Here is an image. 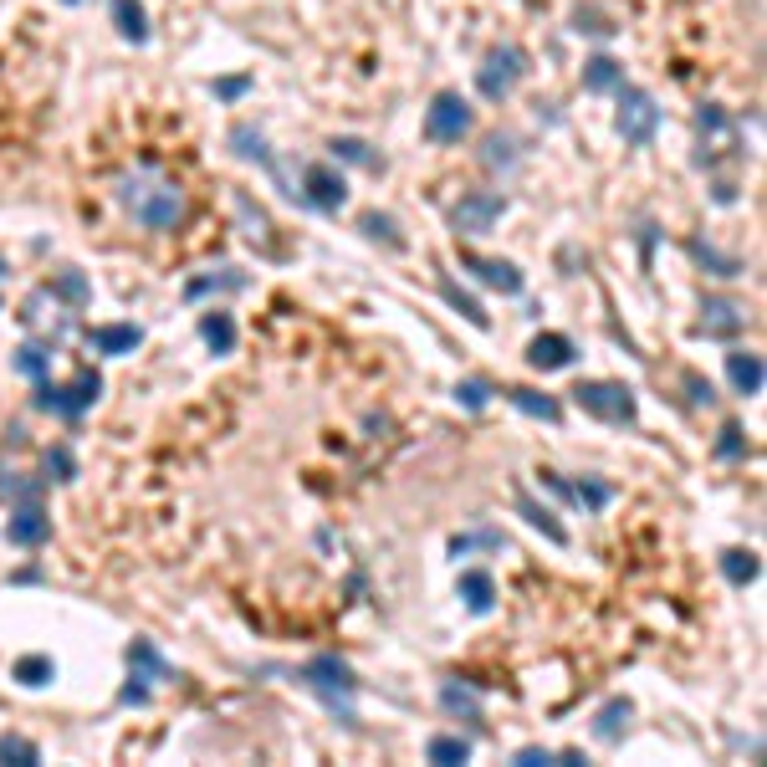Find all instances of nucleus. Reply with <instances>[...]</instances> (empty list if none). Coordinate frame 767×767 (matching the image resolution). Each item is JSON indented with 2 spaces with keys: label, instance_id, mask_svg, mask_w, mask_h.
Masks as SVG:
<instances>
[{
  "label": "nucleus",
  "instance_id": "1",
  "mask_svg": "<svg viewBox=\"0 0 767 767\" xmlns=\"http://www.w3.org/2000/svg\"><path fill=\"white\" fill-rule=\"evenodd\" d=\"M118 205L144 225V231H174L179 220L190 210V195L179 179H169L164 169H133L118 179Z\"/></svg>",
  "mask_w": 767,
  "mask_h": 767
},
{
  "label": "nucleus",
  "instance_id": "2",
  "mask_svg": "<svg viewBox=\"0 0 767 767\" xmlns=\"http://www.w3.org/2000/svg\"><path fill=\"white\" fill-rule=\"evenodd\" d=\"M103 394V379L93 369H82L72 384H52V379H36V410L47 415H62V420H77L82 410H93Z\"/></svg>",
  "mask_w": 767,
  "mask_h": 767
},
{
  "label": "nucleus",
  "instance_id": "3",
  "mask_svg": "<svg viewBox=\"0 0 767 767\" xmlns=\"http://www.w3.org/2000/svg\"><path fill=\"white\" fill-rule=\"evenodd\" d=\"M573 404L583 415H594L604 425H629L635 420V389L629 384H609V379H583L573 389Z\"/></svg>",
  "mask_w": 767,
  "mask_h": 767
},
{
  "label": "nucleus",
  "instance_id": "4",
  "mask_svg": "<svg viewBox=\"0 0 767 767\" xmlns=\"http://www.w3.org/2000/svg\"><path fill=\"white\" fill-rule=\"evenodd\" d=\"M619 93V113H614V123H619V139L624 144H650L655 139V123H660V108H655V98L645 93V87H614Z\"/></svg>",
  "mask_w": 767,
  "mask_h": 767
},
{
  "label": "nucleus",
  "instance_id": "5",
  "mask_svg": "<svg viewBox=\"0 0 767 767\" xmlns=\"http://www.w3.org/2000/svg\"><path fill=\"white\" fill-rule=\"evenodd\" d=\"M471 133V103L461 93H435L430 113H425V139L435 144H461Z\"/></svg>",
  "mask_w": 767,
  "mask_h": 767
},
{
  "label": "nucleus",
  "instance_id": "6",
  "mask_svg": "<svg viewBox=\"0 0 767 767\" xmlns=\"http://www.w3.org/2000/svg\"><path fill=\"white\" fill-rule=\"evenodd\" d=\"M522 62H527V57H522L517 47H496V52H486V62L476 67V87H481V98H491V103L512 98L517 77L527 72Z\"/></svg>",
  "mask_w": 767,
  "mask_h": 767
},
{
  "label": "nucleus",
  "instance_id": "7",
  "mask_svg": "<svg viewBox=\"0 0 767 767\" xmlns=\"http://www.w3.org/2000/svg\"><path fill=\"white\" fill-rule=\"evenodd\" d=\"M502 210H507V200L496 190H471V195H461L456 210H450V225H456V236H481L502 220Z\"/></svg>",
  "mask_w": 767,
  "mask_h": 767
},
{
  "label": "nucleus",
  "instance_id": "8",
  "mask_svg": "<svg viewBox=\"0 0 767 767\" xmlns=\"http://www.w3.org/2000/svg\"><path fill=\"white\" fill-rule=\"evenodd\" d=\"M297 200L302 205H312V210H343V200H348V185H343V174L333 169V164H307L302 169V190H297Z\"/></svg>",
  "mask_w": 767,
  "mask_h": 767
},
{
  "label": "nucleus",
  "instance_id": "9",
  "mask_svg": "<svg viewBox=\"0 0 767 767\" xmlns=\"http://www.w3.org/2000/svg\"><path fill=\"white\" fill-rule=\"evenodd\" d=\"M302 681H307L312 691H323V696L333 701V711H338V696L348 701V696L358 691V675H353L338 655H318V660H307V665H302Z\"/></svg>",
  "mask_w": 767,
  "mask_h": 767
},
{
  "label": "nucleus",
  "instance_id": "10",
  "mask_svg": "<svg viewBox=\"0 0 767 767\" xmlns=\"http://www.w3.org/2000/svg\"><path fill=\"white\" fill-rule=\"evenodd\" d=\"M701 333L706 338H737L747 333V307L732 297H706L701 302Z\"/></svg>",
  "mask_w": 767,
  "mask_h": 767
},
{
  "label": "nucleus",
  "instance_id": "11",
  "mask_svg": "<svg viewBox=\"0 0 767 767\" xmlns=\"http://www.w3.org/2000/svg\"><path fill=\"white\" fill-rule=\"evenodd\" d=\"M461 266L476 277V282H486L491 292H502V297H517L522 292V272L512 261H491V256H471V251H461Z\"/></svg>",
  "mask_w": 767,
  "mask_h": 767
},
{
  "label": "nucleus",
  "instance_id": "12",
  "mask_svg": "<svg viewBox=\"0 0 767 767\" xmlns=\"http://www.w3.org/2000/svg\"><path fill=\"white\" fill-rule=\"evenodd\" d=\"M6 537L16 548H41L52 537V517L41 512V502H21L16 512H11V527H6Z\"/></svg>",
  "mask_w": 767,
  "mask_h": 767
},
{
  "label": "nucleus",
  "instance_id": "13",
  "mask_svg": "<svg viewBox=\"0 0 767 767\" xmlns=\"http://www.w3.org/2000/svg\"><path fill=\"white\" fill-rule=\"evenodd\" d=\"M527 364L543 369V374L568 369V364H573V343H568L563 333H537V338L527 343Z\"/></svg>",
  "mask_w": 767,
  "mask_h": 767
},
{
  "label": "nucleus",
  "instance_id": "14",
  "mask_svg": "<svg viewBox=\"0 0 767 767\" xmlns=\"http://www.w3.org/2000/svg\"><path fill=\"white\" fill-rule=\"evenodd\" d=\"M87 343H93L98 353H113V358H123V353H133L144 343V328H133V323H113V328H93L87 333Z\"/></svg>",
  "mask_w": 767,
  "mask_h": 767
},
{
  "label": "nucleus",
  "instance_id": "15",
  "mask_svg": "<svg viewBox=\"0 0 767 767\" xmlns=\"http://www.w3.org/2000/svg\"><path fill=\"white\" fill-rule=\"evenodd\" d=\"M727 374H732L737 394H762V358H757V353L732 348V353H727Z\"/></svg>",
  "mask_w": 767,
  "mask_h": 767
},
{
  "label": "nucleus",
  "instance_id": "16",
  "mask_svg": "<svg viewBox=\"0 0 767 767\" xmlns=\"http://www.w3.org/2000/svg\"><path fill=\"white\" fill-rule=\"evenodd\" d=\"M128 665H133V681H164V675H169V660L149 640H133L128 645Z\"/></svg>",
  "mask_w": 767,
  "mask_h": 767
},
{
  "label": "nucleus",
  "instance_id": "17",
  "mask_svg": "<svg viewBox=\"0 0 767 767\" xmlns=\"http://www.w3.org/2000/svg\"><path fill=\"white\" fill-rule=\"evenodd\" d=\"M629 711H635V706H629L624 696L604 701V706H599V716H594V737H599V742H619V737H624V721H629Z\"/></svg>",
  "mask_w": 767,
  "mask_h": 767
},
{
  "label": "nucleus",
  "instance_id": "18",
  "mask_svg": "<svg viewBox=\"0 0 767 767\" xmlns=\"http://www.w3.org/2000/svg\"><path fill=\"white\" fill-rule=\"evenodd\" d=\"M619 82H624V67L614 57H589L583 62V87H589V93H614Z\"/></svg>",
  "mask_w": 767,
  "mask_h": 767
},
{
  "label": "nucleus",
  "instance_id": "19",
  "mask_svg": "<svg viewBox=\"0 0 767 767\" xmlns=\"http://www.w3.org/2000/svg\"><path fill=\"white\" fill-rule=\"evenodd\" d=\"M507 399L517 404L522 415H537V420H548V425L563 420V410H558V399H553V394H537V389H507Z\"/></svg>",
  "mask_w": 767,
  "mask_h": 767
},
{
  "label": "nucleus",
  "instance_id": "20",
  "mask_svg": "<svg viewBox=\"0 0 767 767\" xmlns=\"http://www.w3.org/2000/svg\"><path fill=\"white\" fill-rule=\"evenodd\" d=\"M517 512H522V517H527V522H532L537 532H543V537H548V543H558V548L568 543V532H563V527L553 522V512H548V507H537V502H532V496H527V491H517Z\"/></svg>",
  "mask_w": 767,
  "mask_h": 767
},
{
  "label": "nucleus",
  "instance_id": "21",
  "mask_svg": "<svg viewBox=\"0 0 767 767\" xmlns=\"http://www.w3.org/2000/svg\"><path fill=\"white\" fill-rule=\"evenodd\" d=\"M113 21L128 41H149V21H144V6L139 0H113Z\"/></svg>",
  "mask_w": 767,
  "mask_h": 767
},
{
  "label": "nucleus",
  "instance_id": "22",
  "mask_svg": "<svg viewBox=\"0 0 767 767\" xmlns=\"http://www.w3.org/2000/svg\"><path fill=\"white\" fill-rule=\"evenodd\" d=\"M461 599H466V609H471V614H486V609H491V599H496V589H491V573H461Z\"/></svg>",
  "mask_w": 767,
  "mask_h": 767
},
{
  "label": "nucleus",
  "instance_id": "23",
  "mask_svg": "<svg viewBox=\"0 0 767 767\" xmlns=\"http://www.w3.org/2000/svg\"><path fill=\"white\" fill-rule=\"evenodd\" d=\"M425 757L440 762V767H461V762H471V742L466 737H430Z\"/></svg>",
  "mask_w": 767,
  "mask_h": 767
},
{
  "label": "nucleus",
  "instance_id": "24",
  "mask_svg": "<svg viewBox=\"0 0 767 767\" xmlns=\"http://www.w3.org/2000/svg\"><path fill=\"white\" fill-rule=\"evenodd\" d=\"M11 675L21 686H47V681H57V665H52V655H21Z\"/></svg>",
  "mask_w": 767,
  "mask_h": 767
},
{
  "label": "nucleus",
  "instance_id": "25",
  "mask_svg": "<svg viewBox=\"0 0 767 767\" xmlns=\"http://www.w3.org/2000/svg\"><path fill=\"white\" fill-rule=\"evenodd\" d=\"M200 333H205V343H210L215 353H231V348H236V323H231V312H210V318L200 323Z\"/></svg>",
  "mask_w": 767,
  "mask_h": 767
},
{
  "label": "nucleus",
  "instance_id": "26",
  "mask_svg": "<svg viewBox=\"0 0 767 767\" xmlns=\"http://www.w3.org/2000/svg\"><path fill=\"white\" fill-rule=\"evenodd\" d=\"M440 706L450 711V716H466V721H481V701L466 691V686H456V681H445L440 686Z\"/></svg>",
  "mask_w": 767,
  "mask_h": 767
},
{
  "label": "nucleus",
  "instance_id": "27",
  "mask_svg": "<svg viewBox=\"0 0 767 767\" xmlns=\"http://www.w3.org/2000/svg\"><path fill=\"white\" fill-rule=\"evenodd\" d=\"M481 164H486V169H512V164H517V139H507V133H486Z\"/></svg>",
  "mask_w": 767,
  "mask_h": 767
},
{
  "label": "nucleus",
  "instance_id": "28",
  "mask_svg": "<svg viewBox=\"0 0 767 767\" xmlns=\"http://www.w3.org/2000/svg\"><path fill=\"white\" fill-rule=\"evenodd\" d=\"M721 573H727L737 589H747V583L757 578V553H747V548H727V553H721Z\"/></svg>",
  "mask_w": 767,
  "mask_h": 767
},
{
  "label": "nucleus",
  "instance_id": "29",
  "mask_svg": "<svg viewBox=\"0 0 767 767\" xmlns=\"http://www.w3.org/2000/svg\"><path fill=\"white\" fill-rule=\"evenodd\" d=\"M231 144H236V154L241 159H256V164H272V149H266V139L251 128V123H236L231 128Z\"/></svg>",
  "mask_w": 767,
  "mask_h": 767
},
{
  "label": "nucleus",
  "instance_id": "30",
  "mask_svg": "<svg viewBox=\"0 0 767 767\" xmlns=\"http://www.w3.org/2000/svg\"><path fill=\"white\" fill-rule=\"evenodd\" d=\"M236 215H241V220L251 225V231H246L251 241H261L266 251H277V246H272V220H266V215H261V210H256V205L246 200V195H236Z\"/></svg>",
  "mask_w": 767,
  "mask_h": 767
},
{
  "label": "nucleus",
  "instance_id": "31",
  "mask_svg": "<svg viewBox=\"0 0 767 767\" xmlns=\"http://www.w3.org/2000/svg\"><path fill=\"white\" fill-rule=\"evenodd\" d=\"M41 471H47V481H77V461H72V450H67V445L41 450Z\"/></svg>",
  "mask_w": 767,
  "mask_h": 767
},
{
  "label": "nucleus",
  "instance_id": "32",
  "mask_svg": "<svg viewBox=\"0 0 767 767\" xmlns=\"http://www.w3.org/2000/svg\"><path fill=\"white\" fill-rule=\"evenodd\" d=\"M36 496H41V486L36 481H26L21 471H0V502H36Z\"/></svg>",
  "mask_w": 767,
  "mask_h": 767
},
{
  "label": "nucleus",
  "instance_id": "33",
  "mask_svg": "<svg viewBox=\"0 0 767 767\" xmlns=\"http://www.w3.org/2000/svg\"><path fill=\"white\" fill-rule=\"evenodd\" d=\"M333 159H348V164H364V169H384V159L364 144V139H333Z\"/></svg>",
  "mask_w": 767,
  "mask_h": 767
},
{
  "label": "nucleus",
  "instance_id": "34",
  "mask_svg": "<svg viewBox=\"0 0 767 767\" xmlns=\"http://www.w3.org/2000/svg\"><path fill=\"white\" fill-rule=\"evenodd\" d=\"M47 369H52V353H47V348H36V343L16 348V374H26V379H47Z\"/></svg>",
  "mask_w": 767,
  "mask_h": 767
},
{
  "label": "nucleus",
  "instance_id": "35",
  "mask_svg": "<svg viewBox=\"0 0 767 767\" xmlns=\"http://www.w3.org/2000/svg\"><path fill=\"white\" fill-rule=\"evenodd\" d=\"M0 762L36 767V762H41V747H36V742H26V737H0Z\"/></svg>",
  "mask_w": 767,
  "mask_h": 767
},
{
  "label": "nucleus",
  "instance_id": "36",
  "mask_svg": "<svg viewBox=\"0 0 767 767\" xmlns=\"http://www.w3.org/2000/svg\"><path fill=\"white\" fill-rule=\"evenodd\" d=\"M440 292H445V302H450V307H456V312H461V318H466V323H476V328H486V323H491V318H486V312H481V302H476L471 292H461V287H450V282H445Z\"/></svg>",
  "mask_w": 767,
  "mask_h": 767
},
{
  "label": "nucleus",
  "instance_id": "37",
  "mask_svg": "<svg viewBox=\"0 0 767 767\" xmlns=\"http://www.w3.org/2000/svg\"><path fill=\"white\" fill-rule=\"evenodd\" d=\"M691 256L701 261V266H711L716 277H737L742 272V261H732V256H721V251H711L706 241H691Z\"/></svg>",
  "mask_w": 767,
  "mask_h": 767
},
{
  "label": "nucleus",
  "instance_id": "38",
  "mask_svg": "<svg viewBox=\"0 0 767 767\" xmlns=\"http://www.w3.org/2000/svg\"><path fill=\"white\" fill-rule=\"evenodd\" d=\"M573 502H583L589 512H599V507H609V502H614V491H609L604 481H578V486H573Z\"/></svg>",
  "mask_w": 767,
  "mask_h": 767
},
{
  "label": "nucleus",
  "instance_id": "39",
  "mask_svg": "<svg viewBox=\"0 0 767 767\" xmlns=\"http://www.w3.org/2000/svg\"><path fill=\"white\" fill-rule=\"evenodd\" d=\"M358 225H364V236H374V241H384V246H404V241H399V231H394V220H389V215H379V210H369Z\"/></svg>",
  "mask_w": 767,
  "mask_h": 767
},
{
  "label": "nucleus",
  "instance_id": "40",
  "mask_svg": "<svg viewBox=\"0 0 767 767\" xmlns=\"http://www.w3.org/2000/svg\"><path fill=\"white\" fill-rule=\"evenodd\" d=\"M742 450H747V440H742V425H737V420H727V425H721V440H716V456H721V461H737Z\"/></svg>",
  "mask_w": 767,
  "mask_h": 767
},
{
  "label": "nucleus",
  "instance_id": "41",
  "mask_svg": "<svg viewBox=\"0 0 767 767\" xmlns=\"http://www.w3.org/2000/svg\"><path fill=\"white\" fill-rule=\"evenodd\" d=\"M52 292H57V297H67L72 307H82V302H87V282H82L77 272H62V277L52 282Z\"/></svg>",
  "mask_w": 767,
  "mask_h": 767
},
{
  "label": "nucleus",
  "instance_id": "42",
  "mask_svg": "<svg viewBox=\"0 0 767 767\" xmlns=\"http://www.w3.org/2000/svg\"><path fill=\"white\" fill-rule=\"evenodd\" d=\"M456 399L466 404V410H486V399H491V389H486L481 379H466V384H456Z\"/></svg>",
  "mask_w": 767,
  "mask_h": 767
},
{
  "label": "nucleus",
  "instance_id": "43",
  "mask_svg": "<svg viewBox=\"0 0 767 767\" xmlns=\"http://www.w3.org/2000/svg\"><path fill=\"white\" fill-rule=\"evenodd\" d=\"M215 287H246V277H241V272H231V277H200V282H190L185 292L200 297V292H215Z\"/></svg>",
  "mask_w": 767,
  "mask_h": 767
},
{
  "label": "nucleus",
  "instance_id": "44",
  "mask_svg": "<svg viewBox=\"0 0 767 767\" xmlns=\"http://www.w3.org/2000/svg\"><path fill=\"white\" fill-rule=\"evenodd\" d=\"M681 384H686V394H691V404H711V399H716V389H711V384H706L701 374H686Z\"/></svg>",
  "mask_w": 767,
  "mask_h": 767
},
{
  "label": "nucleus",
  "instance_id": "45",
  "mask_svg": "<svg viewBox=\"0 0 767 767\" xmlns=\"http://www.w3.org/2000/svg\"><path fill=\"white\" fill-rule=\"evenodd\" d=\"M512 762H517V767H543V762H558V757H553L548 747H522Z\"/></svg>",
  "mask_w": 767,
  "mask_h": 767
},
{
  "label": "nucleus",
  "instance_id": "46",
  "mask_svg": "<svg viewBox=\"0 0 767 767\" xmlns=\"http://www.w3.org/2000/svg\"><path fill=\"white\" fill-rule=\"evenodd\" d=\"M246 87H251L246 77H225V82H215V98H241Z\"/></svg>",
  "mask_w": 767,
  "mask_h": 767
},
{
  "label": "nucleus",
  "instance_id": "47",
  "mask_svg": "<svg viewBox=\"0 0 767 767\" xmlns=\"http://www.w3.org/2000/svg\"><path fill=\"white\" fill-rule=\"evenodd\" d=\"M118 701H123V706H144V701H149V686H144V681L133 686V675H128V686H123V696H118Z\"/></svg>",
  "mask_w": 767,
  "mask_h": 767
}]
</instances>
